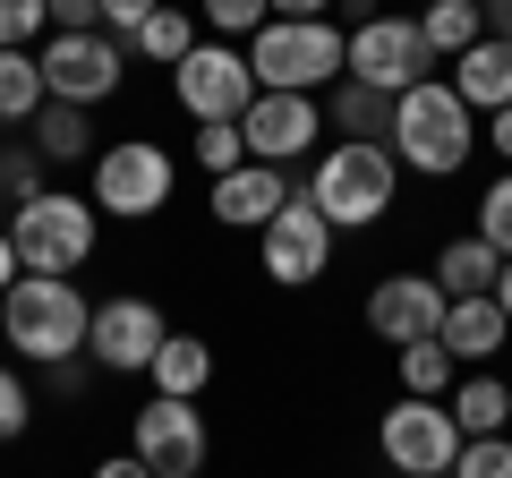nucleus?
<instances>
[{
    "label": "nucleus",
    "instance_id": "36",
    "mask_svg": "<svg viewBox=\"0 0 512 478\" xmlns=\"http://www.w3.org/2000/svg\"><path fill=\"white\" fill-rule=\"evenodd\" d=\"M154 9H163V0H103V35H120V43H128L137 26L154 18Z\"/></svg>",
    "mask_w": 512,
    "mask_h": 478
},
{
    "label": "nucleus",
    "instance_id": "11",
    "mask_svg": "<svg viewBox=\"0 0 512 478\" xmlns=\"http://www.w3.org/2000/svg\"><path fill=\"white\" fill-rule=\"evenodd\" d=\"M43 86H52V103H77V111H94V103H111L120 94V77H128V43L120 35H52L43 43Z\"/></svg>",
    "mask_w": 512,
    "mask_h": 478
},
{
    "label": "nucleus",
    "instance_id": "41",
    "mask_svg": "<svg viewBox=\"0 0 512 478\" xmlns=\"http://www.w3.org/2000/svg\"><path fill=\"white\" fill-rule=\"evenodd\" d=\"M495 43L512 52V0H495Z\"/></svg>",
    "mask_w": 512,
    "mask_h": 478
},
{
    "label": "nucleus",
    "instance_id": "12",
    "mask_svg": "<svg viewBox=\"0 0 512 478\" xmlns=\"http://www.w3.org/2000/svg\"><path fill=\"white\" fill-rule=\"evenodd\" d=\"M171 94H180L188 120H239V111L256 103V69H248V52H239V43L197 35V52L171 69Z\"/></svg>",
    "mask_w": 512,
    "mask_h": 478
},
{
    "label": "nucleus",
    "instance_id": "37",
    "mask_svg": "<svg viewBox=\"0 0 512 478\" xmlns=\"http://www.w3.org/2000/svg\"><path fill=\"white\" fill-rule=\"evenodd\" d=\"M478 146H495V154H504V171H512V103L487 120V137H478Z\"/></svg>",
    "mask_w": 512,
    "mask_h": 478
},
{
    "label": "nucleus",
    "instance_id": "14",
    "mask_svg": "<svg viewBox=\"0 0 512 478\" xmlns=\"http://www.w3.org/2000/svg\"><path fill=\"white\" fill-rule=\"evenodd\" d=\"M444 308H453V299H444L436 274H384L376 291H367V333H376V342H393V350L436 342Z\"/></svg>",
    "mask_w": 512,
    "mask_h": 478
},
{
    "label": "nucleus",
    "instance_id": "22",
    "mask_svg": "<svg viewBox=\"0 0 512 478\" xmlns=\"http://www.w3.org/2000/svg\"><path fill=\"white\" fill-rule=\"evenodd\" d=\"M419 35L436 60H461L470 43H487V0H427L419 9Z\"/></svg>",
    "mask_w": 512,
    "mask_h": 478
},
{
    "label": "nucleus",
    "instance_id": "25",
    "mask_svg": "<svg viewBox=\"0 0 512 478\" xmlns=\"http://www.w3.org/2000/svg\"><path fill=\"white\" fill-rule=\"evenodd\" d=\"M128 52H137V60H154V69H180V60L197 52V18L163 0V9H154V18L137 26V35H128Z\"/></svg>",
    "mask_w": 512,
    "mask_h": 478
},
{
    "label": "nucleus",
    "instance_id": "7",
    "mask_svg": "<svg viewBox=\"0 0 512 478\" xmlns=\"http://www.w3.org/2000/svg\"><path fill=\"white\" fill-rule=\"evenodd\" d=\"M342 77H359V86H376V94H393V103H402L410 86H427V77H436V52H427L419 18H393V9H376V18L350 26V60H342Z\"/></svg>",
    "mask_w": 512,
    "mask_h": 478
},
{
    "label": "nucleus",
    "instance_id": "9",
    "mask_svg": "<svg viewBox=\"0 0 512 478\" xmlns=\"http://www.w3.org/2000/svg\"><path fill=\"white\" fill-rule=\"evenodd\" d=\"M376 444H384V461H393L402 478H453V461H461V419H453L444 402L402 393V402L384 410Z\"/></svg>",
    "mask_w": 512,
    "mask_h": 478
},
{
    "label": "nucleus",
    "instance_id": "35",
    "mask_svg": "<svg viewBox=\"0 0 512 478\" xmlns=\"http://www.w3.org/2000/svg\"><path fill=\"white\" fill-rule=\"evenodd\" d=\"M43 18H52V35H94L103 26V0H43Z\"/></svg>",
    "mask_w": 512,
    "mask_h": 478
},
{
    "label": "nucleus",
    "instance_id": "3",
    "mask_svg": "<svg viewBox=\"0 0 512 478\" xmlns=\"http://www.w3.org/2000/svg\"><path fill=\"white\" fill-rule=\"evenodd\" d=\"M350 60V26L333 18H265L248 35V69L256 94H325Z\"/></svg>",
    "mask_w": 512,
    "mask_h": 478
},
{
    "label": "nucleus",
    "instance_id": "32",
    "mask_svg": "<svg viewBox=\"0 0 512 478\" xmlns=\"http://www.w3.org/2000/svg\"><path fill=\"white\" fill-rule=\"evenodd\" d=\"M478 239H487L495 257H512V171L487 180V197H478Z\"/></svg>",
    "mask_w": 512,
    "mask_h": 478
},
{
    "label": "nucleus",
    "instance_id": "31",
    "mask_svg": "<svg viewBox=\"0 0 512 478\" xmlns=\"http://www.w3.org/2000/svg\"><path fill=\"white\" fill-rule=\"evenodd\" d=\"M43 35H52L43 0H0V52H35Z\"/></svg>",
    "mask_w": 512,
    "mask_h": 478
},
{
    "label": "nucleus",
    "instance_id": "18",
    "mask_svg": "<svg viewBox=\"0 0 512 478\" xmlns=\"http://www.w3.org/2000/svg\"><path fill=\"white\" fill-rule=\"evenodd\" d=\"M325 120L350 137V146H384V137H393V94L359 86V77H333L325 86Z\"/></svg>",
    "mask_w": 512,
    "mask_h": 478
},
{
    "label": "nucleus",
    "instance_id": "29",
    "mask_svg": "<svg viewBox=\"0 0 512 478\" xmlns=\"http://www.w3.org/2000/svg\"><path fill=\"white\" fill-rule=\"evenodd\" d=\"M43 188H52V180H43V154L26 146V137H18V146H0V205H35Z\"/></svg>",
    "mask_w": 512,
    "mask_h": 478
},
{
    "label": "nucleus",
    "instance_id": "27",
    "mask_svg": "<svg viewBox=\"0 0 512 478\" xmlns=\"http://www.w3.org/2000/svg\"><path fill=\"white\" fill-rule=\"evenodd\" d=\"M188 163H197L205 180L239 171V163H248V137H239V120H197V137H188Z\"/></svg>",
    "mask_w": 512,
    "mask_h": 478
},
{
    "label": "nucleus",
    "instance_id": "4",
    "mask_svg": "<svg viewBox=\"0 0 512 478\" xmlns=\"http://www.w3.org/2000/svg\"><path fill=\"white\" fill-rule=\"evenodd\" d=\"M393 197H402V163H393V146H350V137H342V146L308 171V205L333 222V231H367V222H384Z\"/></svg>",
    "mask_w": 512,
    "mask_h": 478
},
{
    "label": "nucleus",
    "instance_id": "42",
    "mask_svg": "<svg viewBox=\"0 0 512 478\" xmlns=\"http://www.w3.org/2000/svg\"><path fill=\"white\" fill-rule=\"evenodd\" d=\"M495 308L512 316V257H504V274H495Z\"/></svg>",
    "mask_w": 512,
    "mask_h": 478
},
{
    "label": "nucleus",
    "instance_id": "30",
    "mask_svg": "<svg viewBox=\"0 0 512 478\" xmlns=\"http://www.w3.org/2000/svg\"><path fill=\"white\" fill-rule=\"evenodd\" d=\"M265 18H274L265 0H197V26H205L214 43H239V35H256Z\"/></svg>",
    "mask_w": 512,
    "mask_h": 478
},
{
    "label": "nucleus",
    "instance_id": "19",
    "mask_svg": "<svg viewBox=\"0 0 512 478\" xmlns=\"http://www.w3.org/2000/svg\"><path fill=\"white\" fill-rule=\"evenodd\" d=\"M154 393H163V402H197L205 385H214V342H205V333H180L171 325V342L154 350Z\"/></svg>",
    "mask_w": 512,
    "mask_h": 478
},
{
    "label": "nucleus",
    "instance_id": "39",
    "mask_svg": "<svg viewBox=\"0 0 512 478\" xmlns=\"http://www.w3.org/2000/svg\"><path fill=\"white\" fill-rule=\"evenodd\" d=\"M274 18H333V0H265Z\"/></svg>",
    "mask_w": 512,
    "mask_h": 478
},
{
    "label": "nucleus",
    "instance_id": "8",
    "mask_svg": "<svg viewBox=\"0 0 512 478\" xmlns=\"http://www.w3.org/2000/svg\"><path fill=\"white\" fill-rule=\"evenodd\" d=\"M333 248H342V231L308 205V188H299V197L282 205L265 231H256V265H265V282H282V291L325 282V274H333Z\"/></svg>",
    "mask_w": 512,
    "mask_h": 478
},
{
    "label": "nucleus",
    "instance_id": "1",
    "mask_svg": "<svg viewBox=\"0 0 512 478\" xmlns=\"http://www.w3.org/2000/svg\"><path fill=\"white\" fill-rule=\"evenodd\" d=\"M86 325H94V299L69 274H18L0 291V342L18 350L26 368H69V359H86Z\"/></svg>",
    "mask_w": 512,
    "mask_h": 478
},
{
    "label": "nucleus",
    "instance_id": "23",
    "mask_svg": "<svg viewBox=\"0 0 512 478\" xmlns=\"http://www.w3.org/2000/svg\"><path fill=\"white\" fill-rule=\"evenodd\" d=\"M495 274H504V257H495L487 239H444V257H436V282H444V299H478V291H495Z\"/></svg>",
    "mask_w": 512,
    "mask_h": 478
},
{
    "label": "nucleus",
    "instance_id": "21",
    "mask_svg": "<svg viewBox=\"0 0 512 478\" xmlns=\"http://www.w3.org/2000/svg\"><path fill=\"white\" fill-rule=\"evenodd\" d=\"M26 146H35L43 163H94V154H103L94 146V120L77 103H43L35 120H26Z\"/></svg>",
    "mask_w": 512,
    "mask_h": 478
},
{
    "label": "nucleus",
    "instance_id": "20",
    "mask_svg": "<svg viewBox=\"0 0 512 478\" xmlns=\"http://www.w3.org/2000/svg\"><path fill=\"white\" fill-rule=\"evenodd\" d=\"M453 94H461L470 111H487V120H495V111L512 103V52H504L495 35H487V43H470V52L453 60Z\"/></svg>",
    "mask_w": 512,
    "mask_h": 478
},
{
    "label": "nucleus",
    "instance_id": "24",
    "mask_svg": "<svg viewBox=\"0 0 512 478\" xmlns=\"http://www.w3.org/2000/svg\"><path fill=\"white\" fill-rule=\"evenodd\" d=\"M444 410L461 419V436H504V427H512V385H504V376H461Z\"/></svg>",
    "mask_w": 512,
    "mask_h": 478
},
{
    "label": "nucleus",
    "instance_id": "6",
    "mask_svg": "<svg viewBox=\"0 0 512 478\" xmlns=\"http://www.w3.org/2000/svg\"><path fill=\"white\" fill-rule=\"evenodd\" d=\"M86 197L94 214H120V222H146L171 205V188H180V163H171V146H154V137H120V146H103L86 163Z\"/></svg>",
    "mask_w": 512,
    "mask_h": 478
},
{
    "label": "nucleus",
    "instance_id": "16",
    "mask_svg": "<svg viewBox=\"0 0 512 478\" xmlns=\"http://www.w3.org/2000/svg\"><path fill=\"white\" fill-rule=\"evenodd\" d=\"M205 197H214V222H222V231H265L299 188H291V171H282V163H239V171H222Z\"/></svg>",
    "mask_w": 512,
    "mask_h": 478
},
{
    "label": "nucleus",
    "instance_id": "15",
    "mask_svg": "<svg viewBox=\"0 0 512 478\" xmlns=\"http://www.w3.org/2000/svg\"><path fill=\"white\" fill-rule=\"evenodd\" d=\"M239 137H248V163L291 171L299 154L325 137V111H316V94H256V103L239 111Z\"/></svg>",
    "mask_w": 512,
    "mask_h": 478
},
{
    "label": "nucleus",
    "instance_id": "13",
    "mask_svg": "<svg viewBox=\"0 0 512 478\" xmlns=\"http://www.w3.org/2000/svg\"><path fill=\"white\" fill-rule=\"evenodd\" d=\"M163 342H171V316L154 308V299H137V291L103 299V308H94V325H86V359H94L103 376H146Z\"/></svg>",
    "mask_w": 512,
    "mask_h": 478
},
{
    "label": "nucleus",
    "instance_id": "28",
    "mask_svg": "<svg viewBox=\"0 0 512 478\" xmlns=\"http://www.w3.org/2000/svg\"><path fill=\"white\" fill-rule=\"evenodd\" d=\"M453 350L444 342H410L402 350V393H419V402H444V393H453Z\"/></svg>",
    "mask_w": 512,
    "mask_h": 478
},
{
    "label": "nucleus",
    "instance_id": "38",
    "mask_svg": "<svg viewBox=\"0 0 512 478\" xmlns=\"http://www.w3.org/2000/svg\"><path fill=\"white\" fill-rule=\"evenodd\" d=\"M86 478H154V470H146V461H137V453H111V461H94Z\"/></svg>",
    "mask_w": 512,
    "mask_h": 478
},
{
    "label": "nucleus",
    "instance_id": "10",
    "mask_svg": "<svg viewBox=\"0 0 512 478\" xmlns=\"http://www.w3.org/2000/svg\"><path fill=\"white\" fill-rule=\"evenodd\" d=\"M128 453L146 461L154 478H205V453H214L205 410H197V402H163V393H146V402H137V419H128Z\"/></svg>",
    "mask_w": 512,
    "mask_h": 478
},
{
    "label": "nucleus",
    "instance_id": "34",
    "mask_svg": "<svg viewBox=\"0 0 512 478\" xmlns=\"http://www.w3.org/2000/svg\"><path fill=\"white\" fill-rule=\"evenodd\" d=\"M26 419H35V402H26V376L0 359V444H18V436H26Z\"/></svg>",
    "mask_w": 512,
    "mask_h": 478
},
{
    "label": "nucleus",
    "instance_id": "17",
    "mask_svg": "<svg viewBox=\"0 0 512 478\" xmlns=\"http://www.w3.org/2000/svg\"><path fill=\"white\" fill-rule=\"evenodd\" d=\"M436 342L453 350V368H487L495 350L512 342V316L495 308V291H478V299H453V308H444V325H436Z\"/></svg>",
    "mask_w": 512,
    "mask_h": 478
},
{
    "label": "nucleus",
    "instance_id": "2",
    "mask_svg": "<svg viewBox=\"0 0 512 478\" xmlns=\"http://www.w3.org/2000/svg\"><path fill=\"white\" fill-rule=\"evenodd\" d=\"M478 154V111L453 94V77H427L393 103V163L419 171V180H453Z\"/></svg>",
    "mask_w": 512,
    "mask_h": 478
},
{
    "label": "nucleus",
    "instance_id": "33",
    "mask_svg": "<svg viewBox=\"0 0 512 478\" xmlns=\"http://www.w3.org/2000/svg\"><path fill=\"white\" fill-rule=\"evenodd\" d=\"M453 478H512V436H461Z\"/></svg>",
    "mask_w": 512,
    "mask_h": 478
},
{
    "label": "nucleus",
    "instance_id": "26",
    "mask_svg": "<svg viewBox=\"0 0 512 478\" xmlns=\"http://www.w3.org/2000/svg\"><path fill=\"white\" fill-rule=\"evenodd\" d=\"M43 103H52V86H43V60H35V52H0V120H9V129H26Z\"/></svg>",
    "mask_w": 512,
    "mask_h": 478
},
{
    "label": "nucleus",
    "instance_id": "40",
    "mask_svg": "<svg viewBox=\"0 0 512 478\" xmlns=\"http://www.w3.org/2000/svg\"><path fill=\"white\" fill-rule=\"evenodd\" d=\"M18 274H26V265H18V239H9V222H0V291H9Z\"/></svg>",
    "mask_w": 512,
    "mask_h": 478
},
{
    "label": "nucleus",
    "instance_id": "5",
    "mask_svg": "<svg viewBox=\"0 0 512 478\" xmlns=\"http://www.w3.org/2000/svg\"><path fill=\"white\" fill-rule=\"evenodd\" d=\"M9 239H18L26 274H77L94 257V239H103V214L77 188H43L35 205H9Z\"/></svg>",
    "mask_w": 512,
    "mask_h": 478
}]
</instances>
